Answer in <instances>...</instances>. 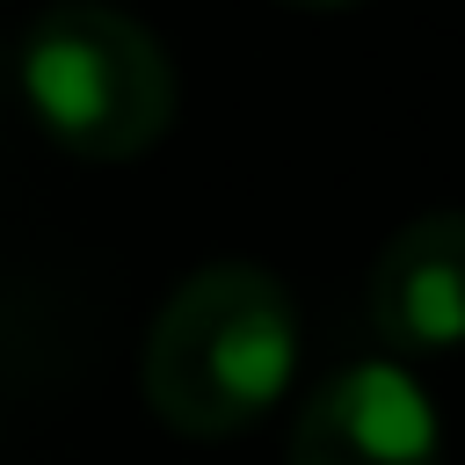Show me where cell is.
<instances>
[{"label":"cell","mask_w":465,"mask_h":465,"mask_svg":"<svg viewBox=\"0 0 465 465\" xmlns=\"http://www.w3.org/2000/svg\"><path fill=\"white\" fill-rule=\"evenodd\" d=\"M291 465H443L436 407L400 363L334 371L291 421Z\"/></svg>","instance_id":"cell-3"},{"label":"cell","mask_w":465,"mask_h":465,"mask_svg":"<svg viewBox=\"0 0 465 465\" xmlns=\"http://www.w3.org/2000/svg\"><path fill=\"white\" fill-rule=\"evenodd\" d=\"M22 102L80 160H138L174 124V65L145 22L109 0H58L22 36Z\"/></svg>","instance_id":"cell-2"},{"label":"cell","mask_w":465,"mask_h":465,"mask_svg":"<svg viewBox=\"0 0 465 465\" xmlns=\"http://www.w3.org/2000/svg\"><path fill=\"white\" fill-rule=\"evenodd\" d=\"M371 327L407 356H443L465 334V218L429 211L400 225L371 269Z\"/></svg>","instance_id":"cell-4"},{"label":"cell","mask_w":465,"mask_h":465,"mask_svg":"<svg viewBox=\"0 0 465 465\" xmlns=\"http://www.w3.org/2000/svg\"><path fill=\"white\" fill-rule=\"evenodd\" d=\"M298 371V305L254 262H211L160 305L145 334V407L189 436L225 443L262 421Z\"/></svg>","instance_id":"cell-1"},{"label":"cell","mask_w":465,"mask_h":465,"mask_svg":"<svg viewBox=\"0 0 465 465\" xmlns=\"http://www.w3.org/2000/svg\"><path fill=\"white\" fill-rule=\"evenodd\" d=\"M283 7H312V15H334V7H363V0H283Z\"/></svg>","instance_id":"cell-5"}]
</instances>
